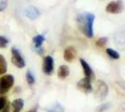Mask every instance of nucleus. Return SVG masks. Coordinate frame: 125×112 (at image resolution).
Masks as SVG:
<instances>
[{
  "label": "nucleus",
  "instance_id": "1",
  "mask_svg": "<svg viewBox=\"0 0 125 112\" xmlns=\"http://www.w3.org/2000/svg\"><path fill=\"white\" fill-rule=\"evenodd\" d=\"M94 16L92 13H82L77 18L78 28L84 36L91 38L94 37Z\"/></svg>",
  "mask_w": 125,
  "mask_h": 112
},
{
  "label": "nucleus",
  "instance_id": "2",
  "mask_svg": "<svg viewBox=\"0 0 125 112\" xmlns=\"http://www.w3.org/2000/svg\"><path fill=\"white\" fill-rule=\"evenodd\" d=\"M14 84V77L12 75H5L0 78V95H4L12 88Z\"/></svg>",
  "mask_w": 125,
  "mask_h": 112
},
{
  "label": "nucleus",
  "instance_id": "3",
  "mask_svg": "<svg viewBox=\"0 0 125 112\" xmlns=\"http://www.w3.org/2000/svg\"><path fill=\"white\" fill-rule=\"evenodd\" d=\"M11 62L18 68H23L25 66V62L19 50L16 48L11 49Z\"/></svg>",
  "mask_w": 125,
  "mask_h": 112
},
{
  "label": "nucleus",
  "instance_id": "4",
  "mask_svg": "<svg viewBox=\"0 0 125 112\" xmlns=\"http://www.w3.org/2000/svg\"><path fill=\"white\" fill-rule=\"evenodd\" d=\"M108 92V87L104 83L103 80H98L96 84V89H95V97L99 100H103L105 98Z\"/></svg>",
  "mask_w": 125,
  "mask_h": 112
},
{
  "label": "nucleus",
  "instance_id": "5",
  "mask_svg": "<svg viewBox=\"0 0 125 112\" xmlns=\"http://www.w3.org/2000/svg\"><path fill=\"white\" fill-rule=\"evenodd\" d=\"M105 10L107 13L111 14H119L123 10V3L120 0L117 1H111L109 2L107 6L105 7Z\"/></svg>",
  "mask_w": 125,
  "mask_h": 112
},
{
  "label": "nucleus",
  "instance_id": "6",
  "mask_svg": "<svg viewBox=\"0 0 125 112\" xmlns=\"http://www.w3.org/2000/svg\"><path fill=\"white\" fill-rule=\"evenodd\" d=\"M42 70L46 75H52L54 70V61L52 56L48 55L44 58Z\"/></svg>",
  "mask_w": 125,
  "mask_h": 112
},
{
  "label": "nucleus",
  "instance_id": "7",
  "mask_svg": "<svg viewBox=\"0 0 125 112\" xmlns=\"http://www.w3.org/2000/svg\"><path fill=\"white\" fill-rule=\"evenodd\" d=\"M78 90L83 92L85 93H89L93 91V87H92V81L87 79V78H83L79 80L77 84Z\"/></svg>",
  "mask_w": 125,
  "mask_h": 112
},
{
  "label": "nucleus",
  "instance_id": "8",
  "mask_svg": "<svg viewBox=\"0 0 125 112\" xmlns=\"http://www.w3.org/2000/svg\"><path fill=\"white\" fill-rule=\"evenodd\" d=\"M79 62L81 64V66L83 68V72L84 75H85V78H87L89 80H94L95 79V75H94V71L92 69V67L89 65V64L84 60V59H79Z\"/></svg>",
  "mask_w": 125,
  "mask_h": 112
},
{
  "label": "nucleus",
  "instance_id": "9",
  "mask_svg": "<svg viewBox=\"0 0 125 112\" xmlns=\"http://www.w3.org/2000/svg\"><path fill=\"white\" fill-rule=\"evenodd\" d=\"M45 41V37L42 35H37L33 38V43H34V47L35 50L37 51V53L42 54L43 53V49H42V44Z\"/></svg>",
  "mask_w": 125,
  "mask_h": 112
},
{
  "label": "nucleus",
  "instance_id": "10",
  "mask_svg": "<svg viewBox=\"0 0 125 112\" xmlns=\"http://www.w3.org/2000/svg\"><path fill=\"white\" fill-rule=\"evenodd\" d=\"M77 56V51H76V49L74 47H68L64 50V52H63V59L68 62V63H71L73 62L74 59L76 58Z\"/></svg>",
  "mask_w": 125,
  "mask_h": 112
},
{
  "label": "nucleus",
  "instance_id": "11",
  "mask_svg": "<svg viewBox=\"0 0 125 112\" xmlns=\"http://www.w3.org/2000/svg\"><path fill=\"white\" fill-rule=\"evenodd\" d=\"M24 15L27 18L31 19V20H35V19H37V17H39L40 11L38 10L37 8H35L33 6H30V7H28L24 10Z\"/></svg>",
  "mask_w": 125,
  "mask_h": 112
},
{
  "label": "nucleus",
  "instance_id": "12",
  "mask_svg": "<svg viewBox=\"0 0 125 112\" xmlns=\"http://www.w3.org/2000/svg\"><path fill=\"white\" fill-rule=\"evenodd\" d=\"M24 106V102L22 99H15L11 104V108H12V112H21L22 107Z\"/></svg>",
  "mask_w": 125,
  "mask_h": 112
},
{
  "label": "nucleus",
  "instance_id": "13",
  "mask_svg": "<svg viewBox=\"0 0 125 112\" xmlns=\"http://www.w3.org/2000/svg\"><path fill=\"white\" fill-rule=\"evenodd\" d=\"M69 76V67L67 65H61L58 69V78L64 80Z\"/></svg>",
  "mask_w": 125,
  "mask_h": 112
},
{
  "label": "nucleus",
  "instance_id": "14",
  "mask_svg": "<svg viewBox=\"0 0 125 112\" xmlns=\"http://www.w3.org/2000/svg\"><path fill=\"white\" fill-rule=\"evenodd\" d=\"M8 69V64L6 61L5 57L0 54V75H4Z\"/></svg>",
  "mask_w": 125,
  "mask_h": 112
},
{
  "label": "nucleus",
  "instance_id": "15",
  "mask_svg": "<svg viewBox=\"0 0 125 112\" xmlns=\"http://www.w3.org/2000/svg\"><path fill=\"white\" fill-rule=\"evenodd\" d=\"M47 112H63V107L61 104L55 103L54 105H52L51 107H49L46 109Z\"/></svg>",
  "mask_w": 125,
  "mask_h": 112
},
{
  "label": "nucleus",
  "instance_id": "16",
  "mask_svg": "<svg viewBox=\"0 0 125 112\" xmlns=\"http://www.w3.org/2000/svg\"><path fill=\"white\" fill-rule=\"evenodd\" d=\"M105 51H106L107 55H108L111 59L118 60V59L120 58V54H119V52H117V51H116L115 50H113V49L107 48L106 50H105Z\"/></svg>",
  "mask_w": 125,
  "mask_h": 112
},
{
  "label": "nucleus",
  "instance_id": "17",
  "mask_svg": "<svg viewBox=\"0 0 125 112\" xmlns=\"http://www.w3.org/2000/svg\"><path fill=\"white\" fill-rule=\"evenodd\" d=\"M26 80H27V83L29 84V85H33L34 83H35V76L34 74L32 73L30 70H28L27 72H26Z\"/></svg>",
  "mask_w": 125,
  "mask_h": 112
},
{
  "label": "nucleus",
  "instance_id": "18",
  "mask_svg": "<svg viewBox=\"0 0 125 112\" xmlns=\"http://www.w3.org/2000/svg\"><path fill=\"white\" fill-rule=\"evenodd\" d=\"M8 103L9 102H8V99L6 96H0V111L7 106Z\"/></svg>",
  "mask_w": 125,
  "mask_h": 112
},
{
  "label": "nucleus",
  "instance_id": "19",
  "mask_svg": "<svg viewBox=\"0 0 125 112\" xmlns=\"http://www.w3.org/2000/svg\"><path fill=\"white\" fill-rule=\"evenodd\" d=\"M8 44H9V40L5 37L0 36V48L5 49L8 46Z\"/></svg>",
  "mask_w": 125,
  "mask_h": 112
},
{
  "label": "nucleus",
  "instance_id": "20",
  "mask_svg": "<svg viewBox=\"0 0 125 112\" xmlns=\"http://www.w3.org/2000/svg\"><path fill=\"white\" fill-rule=\"evenodd\" d=\"M106 41H107V39H106L105 37H102V38H100V39H98V40L96 41V46H97V47H100V48H103V47H104Z\"/></svg>",
  "mask_w": 125,
  "mask_h": 112
},
{
  "label": "nucleus",
  "instance_id": "21",
  "mask_svg": "<svg viewBox=\"0 0 125 112\" xmlns=\"http://www.w3.org/2000/svg\"><path fill=\"white\" fill-rule=\"evenodd\" d=\"M8 7V0H0V12L5 10Z\"/></svg>",
  "mask_w": 125,
  "mask_h": 112
},
{
  "label": "nucleus",
  "instance_id": "22",
  "mask_svg": "<svg viewBox=\"0 0 125 112\" xmlns=\"http://www.w3.org/2000/svg\"><path fill=\"white\" fill-rule=\"evenodd\" d=\"M108 106H109L108 104H104V105H103V106H101V107H98L97 111H98V112H99V111L100 112H101V111H104L105 108H107V107H108Z\"/></svg>",
  "mask_w": 125,
  "mask_h": 112
},
{
  "label": "nucleus",
  "instance_id": "23",
  "mask_svg": "<svg viewBox=\"0 0 125 112\" xmlns=\"http://www.w3.org/2000/svg\"><path fill=\"white\" fill-rule=\"evenodd\" d=\"M10 104L8 103L7 106H6V107H4L0 112H10Z\"/></svg>",
  "mask_w": 125,
  "mask_h": 112
},
{
  "label": "nucleus",
  "instance_id": "24",
  "mask_svg": "<svg viewBox=\"0 0 125 112\" xmlns=\"http://www.w3.org/2000/svg\"><path fill=\"white\" fill-rule=\"evenodd\" d=\"M37 107H35L34 108H32V109H30L29 111H27V112H37Z\"/></svg>",
  "mask_w": 125,
  "mask_h": 112
}]
</instances>
